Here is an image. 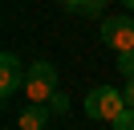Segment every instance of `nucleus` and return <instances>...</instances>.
<instances>
[{
	"mask_svg": "<svg viewBox=\"0 0 134 130\" xmlns=\"http://www.w3.org/2000/svg\"><path fill=\"white\" fill-rule=\"evenodd\" d=\"M122 110H126V94H118L114 85H98L85 98V114H90L93 122H114Z\"/></svg>",
	"mask_w": 134,
	"mask_h": 130,
	"instance_id": "nucleus-1",
	"label": "nucleus"
},
{
	"mask_svg": "<svg viewBox=\"0 0 134 130\" xmlns=\"http://www.w3.org/2000/svg\"><path fill=\"white\" fill-rule=\"evenodd\" d=\"M53 94H57V69H53L49 61H33L29 65V77H25V98L49 106Z\"/></svg>",
	"mask_w": 134,
	"mask_h": 130,
	"instance_id": "nucleus-2",
	"label": "nucleus"
},
{
	"mask_svg": "<svg viewBox=\"0 0 134 130\" xmlns=\"http://www.w3.org/2000/svg\"><path fill=\"white\" fill-rule=\"evenodd\" d=\"M102 41L114 53H130L134 49V16H106L102 20Z\"/></svg>",
	"mask_w": 134,
	"mask_h": 130,
	"instance_id": "nucleus-3",
	"label": "nucleus"
},
{
	"mask_svg": "<svg viewBox=\"0 0 134 130\" xmlns=\"http://www.w3.org/2000/svg\"><path fill=\"white\" fill-rule=\"evenodd\" d=\"M25 77H29V69H25L12 53L0 57V98H12L16 89H25Z\"/></svg>",
	"mask_w": 134,
	"mask_h": 130,
	"instance_id": "nucleus-4",
	"label": "nucleus"
},
{
	"mask_svg": "<svg viewBox=\"0 0 134 130\" xmlns=\"http://www.w3.org/2000/svg\"><path fill=\"white\" fill-rule=\"evenodd\" d=\"M49 106H41V102H29L25 106V114H20V130H45L49 126Z\"/></svg>",
	"mask_w": 134,
	"mask_h": 130,
	"instance_id": "nucleus-5",
	"label": "nucleus"
},
{
	"mask_svg": "<svg viewBox=\"0 0 134 130\" xmlns=\"http://www.w3.org/2000/svg\"><path fill=\"white\" fill-rule=\"evenodd\" d=\"M69 12H77V16H102L106 12V0H81V4L69 8Z\"/></svg>",
	"mask_w": 134,
	"mask_h": 130,
	"instance_id": "nucleus-6",
	"label": "nucleus"
},
{
	"mask_svg": "<svg viewBox=\"0 0 134 130\" xmlns=\"http://www.w3.org/2000/svg\"><path fill=\"white\" fill-rule=\"evenodd\" d=\"M114 130H134V106H126V110L114 118Z\"/></svg>",
	"mask_w": 134,
	"mask_h": 130,
	"instance_id": "nucleus-7",
	"label": "nucleus"
},
{
	"mask_svg": "<svg viewBox=\"0 0 134 130\" xmlns=\"http://www.w3.org/2000/svg\"><path fill=\"white\" fill-rule=\"evenodd\" d=\"M118 69H122V77H134V49L130 53H118Z\"/></svg>",
	"mask_w": 134,
	"mask_h": 130,
	"instance_id": "nucleus-8",
	"label": "nucleus"
},
{
	"mask_svg": "<svg viewBox=\"0 0 134 130\" xmlns=\"http://www.w3.org/2000/svg\"><path fill=\"white\" fill-rule=\"evenodd\" d=\"M49 110H53V114H65V110H69V98L61 94V89H57V94L49 98Z\"/></svg>",
	"mask_w": 134,
	"mask_h": 130,
	"instance_id": "nucleus-9",
	"label": "nucleus"
},
{
	"mask_svg": "<svg viewBox=\"0 0 134 130\" xmlns=\"http://www.w3.org/2000/svg\"><path fill=\"white\" fill-rule=\"evenodd\" d=\"M122 94H126V106H134V77H126V89H122Z\"/></svg>",
	"mask_w": 134,
	"mask_h": 130,
	"instance_id": "nucleus-10",
	"label": "nucleus"
},
{
	"mask_svg": "<svg viewBox=\"0 0 134 130\" xmlns=\"http://www.w3.org/2000/svg\"><path fill=\"white\" fill-rule=\"evenodd\" d=\"M61 4H65V8H77V4H81V0H61Z\"/></svg>",
	"mask_w": 134,
	"mask_h": 130,
	"instance_id": "nucleus-11",
	"label": "nucleus"
},
{
	"mask_svg": "<svg viewBox=\"0 0 134 130\" xmlns=\"http://www.w3.org/2000/svg\"><path fill=\"white\" fill-rule=\"evenodd\" d=\"M122 4H126V8H134V0H122Z\"/></svg>",
	"mask_w": 134,
	"mask_h": 130,
	"instance_id": "nucleus-12",
	"label": "nucleus"
}]
</instances>
